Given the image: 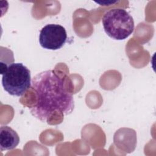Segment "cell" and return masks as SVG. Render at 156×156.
<instances>
[{"mask_svg":"<svg viewBox=\"0 0 156 156\" xmlns=\"http://www.w3.org/2000/svg\"><path fill=\"white\" fill-rule=\"evenodd\" d=\"M66 39L65 27L56 24H49L44 26L39 35V42L41 47L49 50L60 49L66 43Z\"/></svg>","mask_w":156,"mask_h":156,"instance_id":"obj_4","label":"cell"},{"mask_svg":"<svg viewBox=\"0 0 156 156\" xmlns=\"http://www.w3.org/2000/svg\"><path fill=\"white\" fill-rule=\"evenodd\" d=\"M1 73L3 88L10 95L21 96L32 87L30 71L22 63L5 64Z\"/></svg>","mask_w":156,"mask_h":156,"instance_id":"obj_2","label":"cell"},{"mask_svg":"<svg viewBox=\"0 0 156 156\" xmlns=\"http://www.w3.org/2000/svg\"><path fill=\"white\" fill-rule=\"evenodd\" d=\"M32 88L37 101L30 108V113L41 121L46 122L55 111L68 115L74 110L72 94L66 90L63 80L54 71L46 70L36 74L32 79Z\"/></svg>","mask_w":156,"mask_h":156,"instance_id":"obj_1","label":"cell"},{"mask_svg":"<svg viewBox=\"0 0 156 156\" xmlns=\"http://www.w3.org/2000/svg\"><path fill=\"white\" fill-rule=\"evenodd\" d=\"M20 143L18 133L11 127L4 126L0 127V150L1 151L12 150Z\"/></svg>","mask_w":156,"mask_h":156,"instance_id":"obj_5","label":"cell"},{"mask_svg":"<svg viewBox=\"0 0 156 156\" xmlns=\"http://www.w3.org/2000/svg\"><path fill=\"white\" fill-rule=\"evenodd\" d=\"M105 33L110 38L122 40L129 37L134 30V21L126 10L120 8L107 11L102 19Z\"/></svg>","mask_w":156,"mask_h":156,"instance_id":"obj_3","label":"cell"}]
</instances>
